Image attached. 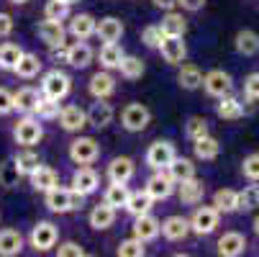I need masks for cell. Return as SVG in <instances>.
<instances>
[{
  "label": "cell",
  "mask_w": 259,
  "mask_h": 257,
  "mask_svg": "<svg viewBox=\"0 0 259 257\" xmlns=\"http://www.w3.org/2000/svg\"><path fill=\"white\" fill-rule=\"evenodd\" d=\"M69 90H72V80H69L67 72H62V69H52V72H47L44 80H41V93H44L47 98L62 100V98L69 95Z\"/></svg>",
  "instance_id": "1"
},
{
  "label": "cell",
  "mask_w": 259,
  "mask_h": 257,
  "mask_svg": "<svg viewBox=\"0 0 259 257\" xmlns=\"http://www.w3.org/2000/svg\"><path fill=\"white\" fill-rule=\"evenodd\" d=\"M69 157L77 165H90L100 157V144L93 136H77L69 144Z\"/></svg>",
  "instance_id": "2"
},
{
  "label": "cell",
  "mask_w": 259,
  "mask_h": 257,
  "mask_svg": "<svg viewBox=\"0 0 259 257\" xmlns=\"http://www.w3.org/2000/svg\"><path fill=\"white\" fill-rule=\"evenodd\" d=\"M152 121V114H149V108L141 105V103H128L123 108V114H121V124L126 131L136 134V131H144L146 126H149Z\"/></svg>",
  "instance_id": "3"
},
{
  "label": "cell",
  "mask_w": 259,
  "mask_h": 257,
  "mask_svg": "<svg viewBox=\"0 0 259 257\" xmlns=\"http://www.w3.org/2000/svg\"><path fill=\"white\" fill-rule=\"evenodd\" d=\"M218 218H221V213L215 211V206H200V208H195L193 218H188V222H190V232H195L200 237L213 234L215 227H218Z\"/></svg>",
  "instance_id": "4"
},
{
  "label": "cell",
  "mask_w": 259,
  "mask_h": 257,
  "mask_svg": "<svg viewBox=\"0 0 259 257\" xmlns=\"http://www.w3.org/2000/svg\"><path fill=\"white\" fill-rule=\"evenodd\" d=\"M175 155H177L175 144L167 141V139H159L146 150V165H149L152 170H167V165L175 160Z\"/></svg>",
  "instance_id": "5"
},
{
  "label": "cell",
  "mask_w": 259,
  "mask_h": 257,
  "mask_svg": "<svg viewBox=\"0 0 259 257\" xmlns=\"http://www.w3.org/2000/svg\"><path fill=\"white\" fill-rule=\"evenodd\" d=\"M13 136H16V141H18L21 146H33V144H39V141H41L44 129H41L39 119H31V116L26 114V119H21V121L16 124Z\"/></svg>",
  "instance_id": "6"
},
{
  "label": "cell",
  "mask_w": 259,
  "mask_h": 257,
  "mask_svg": "<svg viewBox=\"0 0 259 257\" xmlns=\"http://www.w3.org/2000/svg\"><path fill=\"white\" fill-rule=\"evenodd\" d=\"M200 85L213 98H224V95H229L234 90V80H231L229 72H224V69H210L208 75H203V83Z\"/></svg>",
  "instance_id": "7"
},
{
  "label": "cell",
  "mask_w": 259,
  "mask_h": 257,
  "mask_svg": "<svg viewBox=\"0 0 259 257\" xmlns=\"http://www.w3.org/2000/svg\"><path fill=\"white\" fill-rule=\"evenodd\" d=\"M31 247L36 252H47L52 247H57V239H59V232L52 222H39L33 229H31Z\"/></svg>",
  "instance_id": "8"
},
{
  "label": "cell",
  "mask_w": 259,
  "mask_h": 257,
  "mask_svg": "<svg viewBox=\"0 0 259 257\" xmlns=\"http://www.w3.org/2000/svg\"><path fill=\"white\" fill-rule=\"evenodd\" d=\"M144 191L149 193L154 201H164V198H169L172 191H175V180L169 177L167 170H157L149 180H146V188H144Z\"/></svg>",
  "instance_id": "9"
},
{
  "label": "cell",
  "mask_w": 259,
  "mask_h": 257,
  "mask_svg": "<svg viewBox=\"0 0 259 257\" xmlns=\"http://www.w3.org/2000/svg\"><path fill=\"white\" fill-rule=\"evenodd\" d=\"M159 232L169 242H182L190 234V222L185 216H167L164 222H159Z\"/></svg>",
  "instance_id": "10"
},
{
  "label": "cell",
  "mask_w": 259,
  "mask_h": 257,
  "mask_svg": "<svg viewBox=\"0 0 259 257\" xmlns=\"http://www.w3.org/2000/svg\"><path fill=\"white\" fill-rule=\"evenodd\" d=\"M157 49L162 52L164 62H169V64H182L185 57H188V47H185L182 36H164Z\"/></svg>",
  "instance_id": "11"
},
{
  "label": "cell",
  "mask_w": 259,
  "mask_h": 257,
  "mask_svg": "<svg viewBox=\"0 0 259 257\" xmlns=\"http://www.w3.org/2000/svg\"><path fill=\"white\" fill-rule=\"evenodd\" d=\"M57 119H59L62 129L69 131V134H75V131H80V129L88 126V114L82 111L80 105H64V108H59V116Z\"/></svg>",
  "instance_id": "12"
},
{
  "label": "cell",
  "mask_w": 259,
  "mask_h": 257,
  "mask_svg": "<svg viewBox=\"0 0 259 257\" xmlns=\"http://www.w3.org/2000/svg\"><path fill=\"white\" fill-rule=\"evenodd\" d=\"M98 186H100V177H98V172H95L93 167H88V165H82L80 170H75V175H72V191H77V193H82V196L95 193Z\"/></svg>",
  "instance_id": "13"
},
{
  "label": "cell",
  "mask_w": 259,
  "mask_h": 257,
  "mask_svg": "<svg viewBox=\"0 0 259 257\" xmlns=\"http://www.w3.org/2000/svg\"><path fill=\"white\" fill-rule=\"evenodd\" d=\"M177 186H180V188H177L180 201H182V203H188V206L200 203V201H203V196H205V186H203V180H198L195 175H193V177H188V180H180Z\"/></svg>",
  "instance_id": "14"
},
{
  "label": "cell",
  "mask_w": 259,
  "mask_h": 257,
  "mask_svg": "<svg viewBox=\"0 0 259 257\" xmlns=\"http://www.w3.org/2000/svg\"><path fill=\"white\" fill-rule=\"evenodd\" d=\"M88 124L95 129H105L110 121H113V105L105 103V98H95V103L88 108Z\"/></svg>",
  "instance_id": "15"
},
{
  "label": "cell",
  "mask_w": 259,
  "mask_h": 257,
  "mask_svg": "<svg viewBox=\"0 0 259 257\" xmlns=\"http://www.w3.org/2000/svg\"><path fill=\"white\" fill-rule=\"evenodd\" d=\"M134 237L141 239V242H149V239H157L159 237V218H154L152 213H141V216H134Z\"/></svg>",
  "instance_id": "16"
},
{
  "label": "cell",
  "mask_w": 259,
  "mask_h": 257,
  "mask_svg": "<svg viewBox=\"0 0 259 257\" xmlns=\"http://www.w3.org/2000/svg\"><path fill=\"white\" fill-rule=\"evenodd\" d=\"M47 208L52 213H69L72 211V191L69 188H49L47 191Z\"/></svg>",
  "instance_id": "17"
},
{
  "label": "cell",
  "mask_w": 259,
  "mask_h": 257,
  "mask_svg": "<svg viewBox=\"0 0 259 257\" xmlns=\"http://www.w3.org/2000/svg\"><path fill=\"white\" fill-rule=\"evenodd\" d=\"M246 249V237L239 232H226L218 239V254L221 257H239Z\"/></svg>",
  "instance_id": "18"
},
{
  "label": "cell",
  "mask_w": 259,
  "mask_h": 257,
  "mask_svg": "<svg viewBox=\"0 0 259 257\" xmlns=\"http://www.w3.org/2000/svg\"><path fill=\"white\" fill-rule=\"evenodd\" d=\"M95 36L105 44V42H118L121 36H123V23L113 16H108V18H100L95 23Z\"/></svg>",
  "instance_id": "19"
},
{
  "label": "cell",
  "mask_w": 259,
  "mask_h": 257,
  "mask_svg": "<svg viewBox=\"0 0 259 257\" xmlns=\"http://www.w3.org/2000/svg\"><path fill=\"white\" fill-rule=\"evenodd\" d=\"M88 88H90L93 98H108V95L116 93V80H113V75H110L108 69H103V72H95V75L90 78Z\"/></svg>",
  "instance_id": "20"
},
{
  "label": "cell",
  "mask_w": 259,
  "mask_h": 257,
  "mask_svg": "<svg viewBox=\"0 0 259 257\" xmlns=\"http://www.w3.org/2000/svg\"><path fill=\"white\" fill-rule=\"evenodd\" d=\"M69 67H75V69H85L90 62H93V49L82 42V39H77L72 47H67V59H64Z\"/></svg>",
  "instance_id": "21"
},
{
  "label": "cell",
  "mask_w": 259,
  "mask_h": 257,
  "mask_svg": "<svg viewBox=\"0 0 259 257\" xmlns=\"http://www.w3.org/2000/svg\"><path fill=\"white\" fill-rule=\"evenodd\" d=\"M134 172H136V167H134L131 157H116L108 165V180L110 182H128L134 177Z\"/></svg>",
  "instance_id": "22"
},
{
  "label": "cell",
  "mask_w": 259,
  "mask_h": 257,
  "mask_svg": "<svg viewBox=\"0 0 259 257\" xmlns=\"http://www.w3.org/2000/svg\"><path fill=\"white\" fill-rule=\"evenodd\" d=\"M113 222H116V208H113V206H108L105 201L98 203V206L90 211V227L98 229V232L110 229V227H113Z\"/></svg>",
  "instance_id": "23"
},
{
  "label": "cell",
  "mask_w": 259,
  "mask_h": 257,
  "mask_svg": "<svg viewBox=\"0 0 259 257\" xmlns=\"http://www.w3.org/2000/svg\"><path fill=\"white\" fill-rule=\"evenodd\" d=\"M39 36H41V42H44L47 47H59V44H64V26H62V21H52V18L41 21V23H39Z\"/></svg>",
  "instance_id": "24"
},
{
  "label": "cell",
  "mask_w": 259,
  "mask_h": 257,
  "mask_svg": "<svg viewBox=\"0 0 259 257\" xmlns=\"http://www.w3.org/2000/svg\"><path fill=\"white\" fill-rule=\"evenodd\" d=\"M23 249V237L18 229H0V257H13Z\"/></svg>",
  "instance_id": "25"
},
{
  "label": "cell",
  "mask_w": 259,
  "mask_h": 257,
  "mask_svg": "<svg viewBox=\"0 0 259 257\" xmlns=\"http://www.w3.org/2000/svg\"><path fill=\"white\" fill-rule=\"evenodd\" d=\"M28 177H31V188H33V191H39V193H47L49 188L57 186V180H59L57 172H54L52 167H44V165H39Z\"/></svg>",
  "instance_id": "26"
},
{
  "label": "cell",
  "mask_w": 259,
  "mask_h": 257,
  "mask_svg": "<svg viewBox=\"0 0 259 257\" xmlns=\"http://www.w3.org/2000/svg\"><path fill=\"white\" fill-rule=\"evenodd\" d=\"M152 206H154V198L149 193H146V191H134V193H128V201H126L123 208L131 216H141V213H149Z\"/></svg>",
  "instance_id": "27"
},
{
  "label": "cell",
  "mask_w": 259,
  "mask_h": 257,
  "mask_svg": "<svg viewBox=\"0 0 259 257\" xmlns=\"http://www.w3.org/2000/svg\"><path fill=\"white\" fill-rule=\"evenodd\" d=\"M36 100H39V90L26 85V88H21V90L13 93V111H18V114H33Z\"/></svg>",
  "instance_id": "28"
},
{
  "label": "cell",
  "mask_w": 259,
  "mask_h": 257,
  "mask_svg": "<svg viewBox=\"0 0 259 257\" xmlns=\"http://www.w3.org/2000/svg\"><path fill=\"white\" fill-rule=\"evenodd\" d=\"M95 18L90 16V13H77L75 18H72V23H69V31H72V36L75 39H90V36L95 33Z\"/></svg>",
  "instance_id": "29"
},
{
  "label": "cell",
  "mask_w": 259,
  "mask_h": 257,
  "mask_svg": "<svg viewBox=\"0 0 259 257\" xmlns=\"http://www.w3.org/2000/svg\"><path fill=\"white\" fill-rule=\"evenodd\" d=\"M213 206H215L218 213H234V211H239V196H236V191H231V188L215 191L213 193Z\"/></svg>",
  "instance_id": "30"
},
{
  "label": "cell",
  "mask_w": 259,
  "mask_h": 257,
  "mask_svg": "<svg viewBox=\"0 0 259 257\" xmlns=\"http://www.w3.org/2000/svg\"><path fill=\"white\" fill-rule=\"evenodd\" d=\"M13 72L18 78H23V80H31V78H36L41 72V59L36 57V54H21V59H18V64L13 67Z\"/></svg>",
  "instance_id": "31"
},
{
  "label": "cell",
  "mask_w": 259,
  "mask_h": 257,
  "mask_svg": "<svg viewBox=\"0 0 259 257\" xmlns=\"http://www.w3.org/2000/svg\"><path fill=\"white\" fill-rule=\"evenodd\" d=\"M193 146H195V157H198V160H215V157H218V152H221L218 139H215V136H210V134L198 136Z\"/></svg>",
  "instance_id": "32"
},
{
  "label": "cell",
  "mask_w": 259,
  "mask_h": 257,
  "mask_svg": "<svg viewBox=\"0 0 259 257\" xmlns=\"http://www.w3.org/2000/svg\"><path fill=\"white\" fill-rule=\"evenodd\" d=\"M215 114L224 119V121H236V119L244 116V105L236 98H231V93H229V95L221 98V103L215 105Z\"/></svg>",
  "instance_id": "33"
},
{
  "label": "cell",
  "mask_w": 259,
  "mask_h": 257,
  "mask_svg": "<svg viewBox=\"0 0 259 257\" xmlns=\"http://www.w3.org/2000/svg\"><path fill=\"white\" fill-rule=\"evenodd\" d=\"M167 172H169V177H172L175 182H180V180H188V177L195 175V165H193V160H188V157H177V155H175V160L167 165Z\"/></svg>",
  "instance_id": "34"
},
{
  "label": "cell",
  "mask_w": 259,
  "mask_h": 257,
  "mask_svg": "<svg viewBox=\"0 0 259 257\" xmlns=\"http://www.w3.org/2000/svg\"><path fill=\"white\" fill-rule=\"evenodd\" d=\"M123 59V49L118 47V42H105L103 49H100V64L103 69H118Z\"/></svg>",
  "instance_id": "35"
},
{
  "label": "cell",
  "mask_w": 259,
  "mask_h": 257,
  "mask_svg": "<svg viewBox=\"0 0 259 257\" xmlns=\"http://www.w3.org/2000/svg\"><path fill=\"white\" fill-rule=\"evenodd\" d=\"M236 52L244 54V57H254L259 52V33H254L249 28L239 31L236 33Z\"/></svg>",
  "instance_id": "36"
},
{
  "label": "cell",
  "mask_w": 259,
  "mask_h": 257,
  "mask_svg": "<svg viewBox=\"0 0 259 257\" xmlns=\"http://www.w3.org/2000/svg\"><path fill=\"white\" fill-rule=\"evenodd\" d=\"M39 165H41V160H39V155H36V152H31V146H26L23 152H18L13 157V167L18 170V175H31Z\"/></svg>",
  "instance_id": "37"
},
{
  "label": "cell",
  "mask_w": 259,
  "mask_h": 257,
  "mask_svg": "<svg viewBox=\"0 0 259 257\" xmlns=\"http://www.w3.org/2000/svg\"><path fill=\"white\" fill-rule=\"evenodd\" d=\"M177 83H180V88H185V90H198L200 83H203V72H200L195 64H182L180 75H177Z\"/></svg>",
  "instance_id": "38"
},
{
  "label": "cell",
  "mask_w": 259,
  "mask_h": 257,
  "mask_svg": "<svg viewBox=\"0 0 259 257\" xmlns=\"http://www.w3.org/2000/svg\"><path fill=\"white\" fill-rule=\"evenodd\" d=\"M159 28H162L164 36H185V28H188V23H185V18H182L180 13L167 11V16L162 18Z\"/></svg>",
  "instance_id": "39"
},
{
  "label": "cell",
  "mask_w": 259,
  "mask_h": 257,
  "mask_svg": "<svg viewBox=\"0 0 259 257\" xmlns=\"http://www.w3.org/2000/svg\"><path fill=\"white\" fill-rule=\"evenodd\" d=\"M128 193H131V191H128L126 182H110L108 191H105V203L113 206V208H121V206H126Z\"/></svg>",
  "instance_id": "40"
},
{
  "label": "cell",
  "mask_w": 259,
  "mask_h": 257,
  "mask_svg": "<svg viewBox=\"0 0 259 257\" xmlns=\"http://www.w3.org/2000/svg\"><path fill=\"white\" fill-rule=\"evenodd\" d=\"M33 114L39 116V119H44V121L57 119L59 116V100L47 98V95H39V100H36V105H33Z\"/></svg>",
  "instance_id": "41"
},
{
  "label": "cell",
  "mask_w": 259,
  "mask_h": 257,
  "mask_svg": "<svg viewBox=\"0 0 259 257\" xmlns=\"http://www.w3.org/2000/svg\"><path fill=\"white\" fill-rule=\"evenodd\" d=\"M118 69H121V75H123L126 80H139V78L144 75V62H141L139 57H128V54H123Z\"/></svg>",
  "instance_id": "42"
},
{
  "label": "cell",
  "mask_w": 259,
  "mask_h": 257,
  "mask_svg": "<svg viewBox=\"0 0 259 257\" xmlns=\"http://www.w3.org/2000/svg\"><path fill=\"white\" fill-rule=\"evenodd\" d=\"M21 54H23V49L18 44H11V42L0 44V67H3V69H13L18 64Z\"/></svg>",
  "instance_id": "43"
},
{
  "label": "cell",
  "mask_w": 259,
  "mask_h": 257,
  "mask_svg": "<svg viewBox=\"0 0 259 257\" xmlns=\"http://www.w3.org/2000/svg\"><path fill=\"white\" fill-rule=\"evenodd\" d=\"M239 196V211H254L259 206V186H246Z\"/></svg>",
  "instance_id": "44"
},
{
  "label": "cell",
  "mask_w": 259,
  "mask_h": 257,
  "mask_svg": "<svg viewBox=\"0 0 259 257\" xmlns=\"http://www.w3.org/2000/svg\"><path fill=\"white\" fill-rule=\"evenodd\" d=\"M44 16L52 21H64L69 16V3H64V0H49L44 6Z\"/></svg>",
  "instance_id": "45"
},
{
  "label": "cell",
  "mask_w": 259,
  "mask_h": 257,
  "mask_svg": "<svg viewBox=\"0 0 259 257\" xmlns=\"http://www.w3.org/2000/svg\"><path fill=\"white\" fill-rule=\"evenodd\" d=\"M144 254H146V247H144V242L136 239V237L121 242V247H118V257H144Z\"/></svg>",
  "instance_id": "46"
},
{
  "label": "cell",
  "mask_w": 259,
  "mask_h": 257,
  "mask_svg": "<svg viewBox=\"0 0 259 257\" xmlns=\"http://www.w3.org/2000/svg\"><path fill=\"white\" fill-rule=\"evenodd\" d=\"M241 172H244V177H246V180L259 182V152H254V155L244 157V162H241Z\"/></svg>",
  "instance_id": "47"
},
{
  "label": "cell",
  "mask_w": 259,
  "mask_h": 257,
  "mask_svg": "<svg viewBox=\"0 0 259 257\" xmlns=\"http://www.w3.org/2000/svg\"><path fill=\"white\" fill-rule=\"evenodd\" d=\"M185 134H188V136L195 141L198 136L208 134V121H205L203 116H193V119H188V126H185Z\"/></svg>",
  "instance_id": "48"
},
{
  "label": "cell",
  "mask_w": 259,
  "mask_h": 257,
  "mask_svg": "<svg viewBox=\"0 0 259 257\" xmlns=\"http://www.w3.org/2000/svg\"><path fill=\"white\" fill-rule=\"evenodd\" d=\"M162 39H164V33H162V28H159V26H146V28H144V33H141V42H144L146 47H149V49H157Z\"/></svg>",
  "instance_id": "49"
},
{
  "label": "cell",
  "mask_w": 259,
  "mask_h": 257,
  "mask_svg": "<svg viewBox=\"0 0 259 257\" xmlns=\"http://www.w3.org/2000/svg\"><path fill=\"white\" fill-rule=\"evenodd\" d=\"M18 170L13 167V162H6V165H0V186H6V188H13L16 182H18Z\"/></svg>",
  "instance_id": "50"
},
{
  "label": "cell",
  "mask_w": 259,
  "mask_h": 257,
  "mask_svg": "<svg viewBox=\"0 0 259 257\" xmlns=\"http://www.w3.org/2000/svg\"><path fill=\"white\" fill-rule=\"evenodd\" d=\"M244 95L249 100H259V72H251L244 80Z\"/></svg>",
  "instance_id": "51"
},
{
  "label": "cell",
  "mask_w": 259,
  "mask_h": 257,
  "mask_svg": "<svg viewBox=\"0 0 259 257\" xmlns=\"http://www.w3.org/2000/svg\"><path fill=\"white\" fill-rule=\"evenodd\" d=\"M59 257H82L85 254V249L77 244V242H64V244H59Z\"/></svg>",
  "instance_id": "52"
},
{
  "label": "cell",
  "mask_w": 259,
  "mask_h": 257,
  "mask_svg": "<svg viewBox=\"0 0 259 257\" xmlns=\"http://www.w3.org/2000/svg\"><path fill=\"white\" fill-rule=\"evenodd\" d=\"M13 111V93L0 88V116H8Z\"/></svg>",
  "instance_id": "53"
},
{
  "label": "cell",
  "mask_w": 259,
  "mask_h": 257,
  "mask_svg": "<svg viewBox=\"0 0 259 257\" xmlns=\"http://www.w3.org/2000/svg\"><path fill=\"white\" fill-rule=\"evenodd\" d=\"M13 28H16L13 18H11L8 13H0V39H6V36H11V33H13Z\"/></svg>",
  "instance_id": "54"
},
{
  "label": "cell",
  "mask_w": 259,
  "mask_h": 257,
  "mask_svg": "<svg viewBox=\"0 0 259 257\" xmlns=\"http://www.w3.org/2000/svg\"><path fill=\"white\" fill-rule=\"evenodd\" d=\"M177 6H182L185 11H190V13H198L205 6V0H177Z\"/></svg>",
  "instance_id": "55"
},
{
  "label": "cell",
  "mask_w": 259,
  "mask_h": 257,
  "mask_svg": "<svg viewBox=\"0 0 259 257\" xmlns=\"http://www.w3.org/2000/svg\"><path fill=\"white\" fill-rule=\"evenodd\" d=\"M154 6L162 8V11H172V8L177 6V0H154Z\"/></svg>",
  "instance_id": "56"
},
{
  "label": "cell",
  "mask_w": 259,
  "mask_h": 257,
  "mask_svg": "<svg viewBox=\"0 0 259 257\" xmlns=\"http://www.w3.org/2000/svg\"><path fill=\"white\" fill-rule=\"evenodd\" d=\"M254 234H256V237H259V216H256V218H254Z\"/></svg>",
  "instance_id": "57"
},
{
  "label": "cell",
  "mask_w": 259,
  "mask_h": 257,
  "mask_svg": "<svg viewBox=\"0 0 259 257\" xmlns=\"http://www.w3.org/2000/svg\"><path fill=\"white\" fill-rule=\"evenodd\" d=\"M8 3H13V6H23V3H28V0H8Z\"/></svg>",
  "instance_id": "58"
},
{
  "label": "cell",
  "mask_w": 259,
  "mask_h": 257,
  "mask_svg": "<svg viewBox=\"0 0 259 257\" xmlns=\"http://www.w3.org/2000/svg\"><path fill=\"white\" fill-rule=\"evenodd\" d=\"M64 3H69V6H72V3H80V0H64Z\"/></svg>",
  "instance_id": "59"
}]
</instances>
